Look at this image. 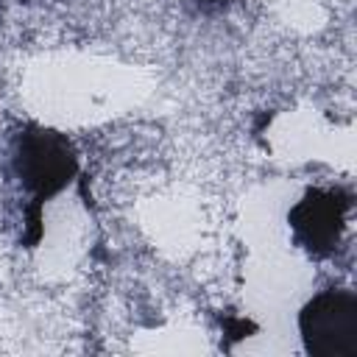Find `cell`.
Here are the masks:
<instances>
[{
	"label": "cell",
	"instance_id": "3957f363",
	"mask_svg": "<svg viewBox=\"0 0 357 357\" xmlns=\"http://www.w3.org/2000/svg\"><path fill=\"white\" fill-rule=\"evenodd\" d=\"M351 209V195L340 187H312L287 212V223L296 245L312 257H329L346 229V215Z\"/></svg>",
	"mask_w": 357,
	"mask_h": 357
},
{
	"label": "cell",
	"instance_id": "6da1fadb",
	"mask_svg": "<svg viewBox=\"0 0 357 357\" xmlns=\"http://www.w3.org/2000/svg\"><path fill=\"white\" fill-rule=\"evenodd\" d=\"M14 173L22 184V190L33 198L31 223L39 229V209L47 198L61 192L73 176L78 173V159L70 145V139L59 131L28 126L17 137L14 148Z\"/></svg>",
	"mask_w": 357,
	"mask_h": 357
},
{
	"label": "cell",
	"instance_id": "277c9868",
	"mask_svg": "<svg viewBox=\"0 0 357 357\" xmlns=\"http://www.w3.org/2000/svg\"><path fill=\"white\" fill-rule=\"evenodd\" d=\"M206 3H229V0H206Z\"/></svg>",
	"mask_w": 357,
	"mask_h": 357
},
{
	"label": "cell",
	"instance_id": "7a4b0ae2",
	"mask_svg": "<svg viewBox=\"0 0 357 357\" xmlns=\"http://www.w3.org/2000/svg\"><path fill=\"white\" fill-rule=\"evenodd\" d=\"M298 332L312 357L357 354V296L351 290H324L298 312Z\"/></svg>",
	"mask_w": 357,
	"mask_h": 357
}]
</instances>
